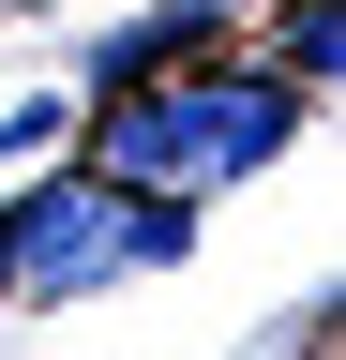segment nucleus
I'll return each instance as SVG.
<instances>
[{
    "mask_svg": "<svg viewBox=\"0 0 346 360\" xmlns=\"http://www.w3.org/2000/svg\"><path fill=\"white\" fill-rule=\"evenodd\" d=\"M166 120H181V180L211 195V180H241V165H271L286 135H301V75L286 60H166Z\"/></svg>",
    "mask_w": 346,
    "mask_h": 360,
    "instance_id": "f257e3e1",
    "label": "nucleus"
},
{
    "mask_svg": "<svg viewBox=\"0 0 346 360\" xmlns=\"http://www.w3.org/2000/svg\"><path fill=\"white\" fill-rule=\"evenodd\" d=\"M75 285H121V180H30L0 210V300H75Z\"/></svg>",
    "mask_w": 346,
    "mask_h": 360,
    "instance_id": "f03ea898",
    "label": "nucleus"
},
{
    "mask_svg": "<svg viewBox=\"0 0 346 360\" xmlns=\"http://www.w3.org/2000/svg\"><path fill=\"white\" fill-rule=\"evenodd\" d=\"M271 60L301 90H346V0H286V45H271Z\"/></svg>",
    "mask_w": 346,
    "mask_h": 360,
    "instance_id": "7ed1b4c3",
    "label": "nucleus"
}]
</instances>
